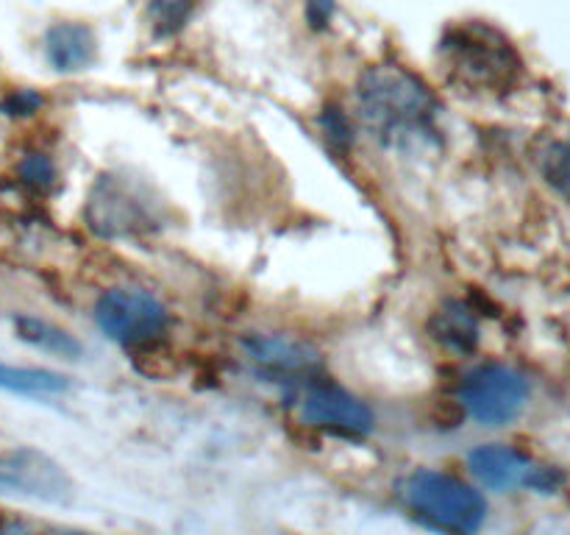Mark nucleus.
I'll list each match as a JSON object with an SVG mask.
<instances>
[{"label":"nucleus","instance_id":"nucleus-1","mask_svg":"<svg viewBox=\"0 0 570 535\" xmlns=\"http://www.w3.org/2000/svg\"><path fill=\"white\" fill-rule=\"evenodd\" d=\"M356 104L365 128L384 148L417 150L440 143L438 95L406 67H367L356 84Z\"/></svg>","mask_w":570,"mask_h":535},{"label":"nucleus","instance_id":"nucleus-2","mask_svg":"<svg viewBox=\"0 0 570 535\" xmlns=\"http://www.w3.org/2000/svg\"><path fill=\"white\" fill-rule=\"evenodd\" d=\"M438 61L454 87L476 95L507 93L521 76V56L499 28L488 22H460L445 28Z\"/></svg>","mask_w":570,"mask_h":535},{"label":"nucleus","instance_id":"nucleus-3","mask_svg":"<svg viewBox=\"0 0 570 535\" xmlns=\"http://www.w3.org/2000/svg\"><path fill=\"white\" fill-rule=\"evenodd\" d=\"M406 502L426 527L443 535H476L488 518V502L476 488L432 468L406 479Z\"/></svg>","mask_w":570,"mask_h":535},{"label":"nucleus","instance_id":"nucleus-4","mask_svg":"<svg viewBox=\"0 0 570 535\" xmlns=\"http://www.w3.org/2000/svg\"><path fill=\"white\" fill-rule=\"evenodd\" d=\"M87 223L106 240L139 237L161 226V206L150 195V187L137 178L104 173L89 189Z\"/></svg>","mask_w":570,"mask_h":535},{"label":"nucleus","instance_id":"nucleus-5","mask_svg":"<svg viewBox=\"0 0 570 535\" xmlns=\"http://www.w3.org/2000/svg\"><path fill=\"white\" fill-rule=\"evenodd\" d=\"M100 332L115 343L139 349L156 343L170 327V312L154 293L139 288H115L95 304Z\"/></svg>","mask_w":570,"mask_h":535},{"label":"nucleus","instance_id":"nucleus-6","mask_svg":"<svg viewBox=\"0 0 570 535\" xmlns=\"http://www.w3.org/2000/svg\"><path fill=\"white\" fill-rule=\"evenodd\" d=\"M462 407L484 427H504L515 421L529 399V382L521 371L504 362L476 366L460 388Z\"/></svg>","mask_w":570,"mask_h":535},{"label":"nucleus","instance_id":"nucleus-7","mask_svg":"<svg viewBox=\"0 0 570 535\" xmlns=\"http://www.w3.org/2000/svg\"><path fill=\"white\" fill-rule=\"evenodd\" d=\"M473 477L490 490L532 488L538 494H557L566 485V474L554 466H540L523 451L510 446H479L468 457Z\"/></svg>","mask_w":570,"mask_h":535},{"label":"nucleus","instance_id":"nucleus-8","mask_svg":"<svg viewBox=\"0 0 570 535\" xmlns=\"http://www.w3.org/2000/svg\"><path fill=\"white\" fill-rule=\"evenodd\" d=\"M0 494L67 505L72 499V479L53 457L31 446H20L0 451Z\"/></svg>","mask_w":570,"mask_h":535},{"label":"nucleus","instance_id":"nucleus-9","mask_svg":"<svg viewBox=\"0 0 570 535\" xmlns=\"http://www.w3.org/2000/svg\"><path fill=\"white\" fill-rule=\"evenodd\" d=\"M301 418L309 427L326 429L343 438H365L376 424L365 401L334 382H309L301 399Z\"/></svg>","mask_w":570,"mask_h":535},{"label":"nucleus","instance_id":"nucleus-10","mask_svg":"<svg viewBox=\"0 0 570 535\" xmlns=\"http://www.w3.org/2000/svg\"><path fill=\"white\" fill-rule=\"evenodd\" d=\"M245 351L267 377L276 379H309L323 368L315 346L287 334H250L245 338Z\"/></svg>","mask_w":570,"mask_h":535},{"label":"nucleus","instance_id":"nucleus-11","mask_svg":"<svg viewBox=\"0 0 570 535\" xmlns=\"http://www.w3.org/2000/svg\"><path fill=\"white\" fill-rule=\"evenodd\" d=\"M45 56L56 72L89 70L98 59V39L83 22H56L45 33Z\"/></svg>","mask_w":570,"mask_h":535},{"label":"nucleus","instance_id":"nucleus-12","mask_svg":"<svg viewBox=\"0 0 570 535\" xmlns=\"http://www.w3.org/2000/svg\"><path fill=\"white\" fill-rule=\"evenodd\" d=\"M429 332L440 346L456 351V354H468L479 343L476 315L462 301H445L429 321Z\"/></svg>","mask_w":570,"mask_h":535},{"label":"nucleus","instance_id":"nucleus-13","mask_svg":"<svg viewBox=\"0 0 570 535\" xmlns=\"http://www.w3.org/2000/svg\"><path fill=\"white\" fill-rule=\"evenodd\" d=\"M0 390H9L17 396H59L70 390V379L61 373L48 371V368H31V366H9L0 362Z\"/></svg>","mask_w":570,"mask_h":535},{"label":"nucleus","instance_id":"nucleus-14","mask_svg":"<svg viewBox=\"0 0 570 535\" xmlns=\"http://www.w3.org/2000/svg\"><path fill=\"white\" fill-rule=\"evenodd\" d=\"M14 332H17V338L26 340L28 346H33V349H39V351H48V354L67 357V360H72V357L81 354V343H78V340L67 332V329L56 327V323H50V321H42V318L17 315Z\"/></svg>","mask_w":570,"mask_h":535},{"label":"nucleus","instance_id":"nucleus-15","mask_svg":"<svg viewBox=\"0 0 570 535\" xmlns=\"http://www.w3.org/2000/svg\"><path fill=\"white\" fill-rule=\"evenodd\" d=\"M195 11V0H150V20L156 37H173L189 22Z\"/></svg>","mask_w":570,"mask_h":535},{"label":"nucleus","instance_id":"nucleus-16","mask_svg":"<svg viewBox=\"0 0 570 535\" xmlns=\"http://www.w3.org/2000/svg\"><path fill=\"white\" fill-rule=\"evenodd\" d=\"M543 176L562 198L570 201V134L551 145L543 156Z\"/></svg>","mask_w":570,"mask_h":535},{"label":"nucleus","instance_id":"nucleus-17","mask_svg":"<svg viewBox=\"0 0 570 535\" xmlns=\"http://www.w3.org/2000/svg\"><path fill=\"white\" fill-rule=\"evenodd\" d=\"M17 173H20V182L33 193H50L59 182L56 165L45 154H28L17 167Z\"/></svg>","mask_w":570,"mask_h":535},{"label":"nucleus","instance_id":"nucleus-18","mask_svg":"<svg viewBox=\"0 0 570 535\" xmlns=\"http://www.w3.org/2000/svg\"><path fill=\"white\" fill-rule=\"evenodd\" d=\"M321 128H323V137L332 148L345 150L351 143H354V134H351V123L345 117V111H340L337 106H326L321 115Z\"/></svg>","mask_w":570,"mask_h":535},{"label":"nucleus","instance_id":"nucleus-19","mask_svg":"<svg viewBox=\"0 0 570 535\" xmlns=\"http://www.w3.org/2000/svg\"><path fill=\"white\" fill-rule=\"evenodd\" d=\"M45 106V98L37 89H11L3 100H0V111L9 117H31Z\"/></svg>","mask_w":570,"mask_h":535},{"label":"nucleus","instance_id":"nucleus-20","mask_svg":"<svg viewBox=\"0 0 570 535\" xmlns=\"http://www.w3.org/2000/svg\"><path fill=\"white\" fill-rule=\"evenodd\" d=\"M337 11V0H306V22L312 31H326Z\"/></svg>","mask_w":570,"mask_h":535},{"label":"nucleus","instance_id":"nucleus-21","mask_svg":"<svg viewBox=\"0 0 570 535\" xmlns=\"http://www.w3.org/2000/svg\"><path fill=\"white\" fill-rule=\"evenodd\" d=\"M59 535H81V533H59Z\"/></svg>","mask_w":570,"mask_h":535}]
</instances>
